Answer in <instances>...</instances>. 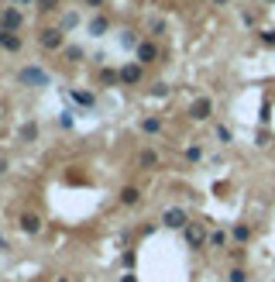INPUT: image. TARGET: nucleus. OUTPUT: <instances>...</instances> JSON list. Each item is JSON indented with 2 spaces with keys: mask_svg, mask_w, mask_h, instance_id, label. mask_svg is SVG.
I'll list each match as a JSON object with an SVG mask.
<instances>
[{
  "mask_svg": "<svg viewBox=\"0 0 275 282\" xmlns=\"http://www.w3.org/2000/svg\"><path fill=\"white\" fill-rule=\"evenodd\" d=\"M210 237L203 231V224H186V241L193 244V248H203V241Z\"/></svg>",
  "mask_w": 275,
  "mask_h": 282,
  "instance_id": "obj_10",
  "label": "nucleus"
},
{
  "mask_svg": "<svg viewBox=\"0 0 275 282\" xmlns=\"http://www.w3.org/2000/svg\"><path fill=\"white\" fill-rule=\"evenodd\" d=\"M121 282H138V276H135V272H124V276H121Z\"/></svg>",
  "mask_w": 275,
  "mask_h": 282,
  "instance_id": "obj_29",
  "label": "nucleus"
},
{
  "mask_svg": "<svg viewBox=\"0 0 275 282\" xmlns=\"http://www.w3.org/2000/svg\"><path fill=\"white\" fill-rule=\"evenodd\" d=\"M0 48H3V52H17V48H21V35H17V31H7V35L0 38Z\"/></svg>",
  "mask_w": 275,
  "mask_h": 282,
  "instance_id": "obj_12",
  "label": "nucleus"
},
{
  "mask_svg": "<svg viewBox=\"0 0 275 282\" xmlns=\"http://www.w3.org/2000/svg\"><path fill=\"white\" fill-rule=\"evenodd\" d=\"M35 3H38V10H42V14H52V10H59V7H62V0H35Z\"/></svg>",
  "mask_w": 275,
  "mask_h": 282,
  "instance_id": "obj_19",
  "label": "nucleus"
},
{
  "mask_svg": "<svg viewBox=\"0 0 275 282\" xmlns=\"http://www.w3.org/2000/svg\"><path fill=\"white\" fill-rule=\"evenodd\" d=\"M227 282H248V272H244V269H230Z\"/></svg>",
  "mask_w": 275,
  "mask_h": 282,
  "instance_id": "obj_22",
  "label": "nucleus"
},
{
  "mask_svg": "<svg viewBox=\"0 0 275 282\" xmlns=\"http://www.w3.org/2000/svg\"><path fill=\"white\" fill-rule=\"evenodd\" d=\"M38 45H42L45 52H59V48L66 45V28H59V24H52V28H42V35H38Z\"/></svg>",
  "mask_w": 275,
  "mask_h": 282,
  "instance_id": "obj_1",
  "label": "nucleus"
},
{
  "mask_svg": "<svg viewBox=\"0 0 275 282\" xmlns=\"http://www.w3.org/2000/svg\"><path fill=\"white\" fill-rule=\"evenodd\" d=\"M17 227H21V234H31V237H35V234H38V231H42V217H38V213H21V217H17Z\"/></svg>",
  "mask_w": 275,
  "mask_h": 282,
  "instance_id": "obj_7",
  "label": "nucleus"
},
{
  "mask_svg": "<svg viewBox=\"0 0 275 282\" xmlns=\"http://www.w3.org/2000/svg\"><path fill=\"white\" fill-rule=\"evenodd\" d=\"M144 79V66L141 62H124L121 66V86H138Z\"/></svg>",
  "mask_w": 275,
  "mask_h": 282,
  "instance_id": "obj_4",
  "label": "nucleus"
},
{
  "mask_svg": "<svg viewBox=\"0 0 275 282\" xmlns=\"http://www.w3.org/2000/svg\"><path fill=\"white\" fill-rule=\"evenodd\" d=\"M138 200H141V189H135V186H124V189H121V203H124V207H135Z\"/></svg>",
  "mask_w": 275,
  "mask_h": 282,
  "instance_id": "obj_14",
  "label": "nucleus"
},
{
  "mask_svg": "<svg viewBox=\"0 0 275 282\" xmlns=\"http://www.w3.org/2000/svg\"><path fill=\"white\" fill-rule=\"evenodd\" d=\"M7 248H10V244H7V237L0 234V251H7Z\"/></svg>",
  "mask_w": 275,
  "mask_h": 282,
  "instance_id": "obj_30",
  "label": "nucleus"
},
{
  "mask_svg": "<svg viewBox=\"0 0 275 282\" xmlns=\"http://www.w3.org/2000/svg\"><path fill=\"white\" fill-rule=\"evenodd\" d=\"M141 131H144V135H158V131H162V117H144V121H141Z\"/></svg>",
  "mask_w": 275,
  "mask_h": 282,
  "instance_id": "obj_17",
  "label": "nucleus"
},
{
  "mask_svg": "<svg viewBox=\"0 0 275 282\" xmlns=\"http://www.w3.org/2000/svg\"><path fill=\"white\" fill-rule=\"evenodd\" d=\"M83 3H86L90 10H100V7H103V0H83Z\"/></svg>",
  "mask_w": 275,
  "mask_h": 282,
  "instance_id": "obj_28",
  "label": "nucleus"
},
{
  "mask_svg": "<svg viewBox=\"0 0 275 282\" xmlns=\"http://www.w3.org/2000/svg\"><path fill=\"white\" fill-rule=\"evenodd\" d=\"M186 158H189V162H200V158H203V148H200V144L186 148Z\"/></svg>",
  "mask_w": 275,
  "mask_h": 282,
  "instance_id": "obj_23",
  "label": "nucleus"
},
{
  "mask_svg": "<svg viewBox=\"0 0 275 282\" xmlns=\"http://www.w3.org/2000/svg\"><path fill=\"white\" fill-rule=\"evenodd\" d=\"M14 3H31V0H14Z\"/></svg>",
  "mask_w": 275,
  "mask_h": 282,
  "instance_id": "obj_33",
  "label": "nucleus"
},
{
  "mask_svg": "<svg viewBox=\"0 0 275 282\" xmlns=\"http://www.w3.org/2000/svg\"><path fill=\"white\" fill-rule=\"evenodd\" d=\"M230 258H234V262H241V258H244V248H241V244H237V248H230Z\"/></svg>",
  "mask_w": 275,
  "mask_h": 282,
  "instance_id": "obj_27",
  "label": "nucleus"
},
{
  "mask_svg": "<svg viewBox=\"0 0 275 282\" xmlns=\"http://www.w3.org/2000/svg\"><path fill=\"white\" fill-rule=\"evenodd\" d=\"M217 141H220V144H230V141H234V135H230L227 124H217Z\"/></svg>",
  "mask_w": 275,
  "mask_h": 282,
  "instance_id": "obj_20",
  "label": "nucleus"
},
{
  "mask_svg": "<svg viewBox=\"0 0 275 282\" xmlns=\"http://www.w3.org/2000/svg\"><path fill=\"white\" fill-rule=\"evenodd\" d=\"M262 42H265V45H275V31L272 28H262Z\"/></svg>",
  "mask_w": 275,
  "mask_h": 282,
  "instance_id": "obj_25",
  "label": "nucleus"
},
{
  "mask_svg": "<svg viewBox=\"0 0 275 282\" xmlns=\"http://www.w3.org/2000/svg\"><path fill=\"white\" fill-rule=\"evenodd\" d=\"M69 100H72L76 107H86V110H93V107H96V96H93L90 90H79V86H76V90H69Z\"/></svg>",
  "mask_w": 275,
  "mask_h": 282,
  "instance_id": "obj_9",
  "label": "nucleus"
},
{
  "mask_svg": "<svg viewBox=\"0 0 275 282\" xmlns=\"http://www.w3.org/2000/svg\"><path fill=\"white\" fill-rule=\"evenodd\" d=\"M72 3H83V0H72Z\"/></svg>",
  "mask_w": 275,
  "mask_h": 282,
  "instance_id": "obj_34",
  "label": "nucleus"
},
{
  "mask_svg": "<svg viewBox=\"0 0 275 282\" xmlns=\"http://www.w3.org/2000/svg\"><path fill=\"white\" fill-rule=\"evenodd\" d=\"M210 114H213V100L210 96H196L189 103V117L193 121H210Z\"/></svg>",
  "mask_w": 275,
  "mask_h": 282,
  "instance_id": "obj_5",
  "label": "nucleus"
},
{
  "mask_svg": "<svg viewBox=\"0 0 275 282\" xmlns=\"http://www.w3.org/2000/svg\"><path fill=\"white\" fill-rule=\"evenodd\" d=\"M66 59H69V62H83L86 55H83V48H76V45H72V48H66Z\"/></svg>",
  "mask_w": 275,
  "mask_h": 282,
  "instance_id": "obj_21",
  "label": "nucleus"
},
{
  "mask_svg": "<svg viewBox=\"0 0 275 282\" xmlns=\"http://www.w3.org/2000/svg\"><path fill=\"white\" fill-rule=\"evenodd\" d=\"M21 83H28V86H48V72L38 69V66H24L21 69Z\"/></svg>",
  "mask_w": 275,
  "mask_h": 282,
  "instance_id": "obj_6",
  "label": "nucleus"
},
{
  "mask_svg": "<svg viewBox=\"0 0 275 282\" xmlns=\"http://www.w3.org/2000/svg\"><path fill=\"white\" fill-rule=\"evenodd\" d=\"M206 244H210V248H217V251H224V248H227V231H210Z\"/></svg>",
  "mask_w": 275,
  "mask_h": 282,
  "instance_id": "obj_13",
  "label": "nucleus"
},
{
  "mask_svg": "<svg viewBox=\"0 0 275 282\" xmlns=\"http://www.w3.org/2000/svg\"><path fill=\"white\" fill-rule=\"evenodd\" d=\"M203 3H210V0H203Z\"/></svg>",
  "mask_w": 275,
  "mask_h": 282,
  "instance_id": "obj_36",
  "label": "nucleus"
},
{
  "mask_svg": "<svg viewBox=\"0 0 275 282\" xmlns=\"http://www.w3.org/2000/svg\"><path fill=\"white\" fill-rule=\"evenodd\" d=\"M162 224L169 227V231H186V224H189V217L183 207H169V210L162 213Z\"/></svg>",
  "mask_w": 275,
  "mask_h": 282,
  "instance_id": "obj_2",
  "label": "nucleus"
},
{
  "mask_svg": "<svg viewBox=\"0 0 275 282\" xmlns=\"http://www.w3.org/2000/svg\"><path fill=\"white\" fill-rule=\"evenodd\" d=\"M248 237H251V227H248V224H234V241H237V244H244Z\"/></svg>",
  "mask_w": 275,
  "mask_h": 282,
  "instance_id": "obj_18",
  "label": "nucleus"
},
{
  "mask_svg": "<svg viewBox=\"0 0 275 282\" xmlns=\"http://www.w3.org/2000/svg\"><path fill=\"white\" fill-rule=\"evenodd\" d=\"M100 83L103 86H121V69H100Z\"/></svg>",
  "mask_w": 275,
  "mask_h": 282,
  "instance_id": "obj_15",
  "label": "nucleus"
},
{
  "mask_svg": "<svg viewBox=\"0 0 275 282\" xmlns=\"http://www.w3.org/2000/svg\"><path fill=\"white\" fill-rule=\"evenodd\" d=\"M3 172H7V158H0V176H3Z\"/></svg>",
  "mask_w": 275,
  "mask_h": 282,
  "instance_id": "obj_31",
  "label": "nucleus"
},
{
  "mask_svg": "<svg viewBox=\"0 0 275 282\" xmlns=\"http://www.w3.org/2000/svg\"><path fill=\"white\" fill-rule=\"evenodd\" d=\"M241 21H244V28H255V24H258V14H251V10H244V17H241Z\"/></svg>",
  "mask_w": 275,
  "mask_h": 282,
  "instance_id": "obj_24",
  "label": "nucleus"
},
{
  "mask_svg": "<svg viewBox=\"0 0 275 282\" xmlns=\"http://www.w3.org/2000/svg\"><path fill=\"white\" fill-rule=\"evenodd\" d=\"M138 165H141V169H155V165H158V155L144 148V151H138Z\"/></svg>",
  "mask_w": 275,
  "mask_h": 282,
  "instance_id": "obj_16",
  "label": "nucleus"
},
{
  "mask_svg": "<svg viewBox=\"0 0 275 282\" xmlns=\"http://www.w3.org/2000/svg\"><path fill=\"white\" fill-rule=\"evenodd\" d=\"M135 62H141V66H151V62H158V45L155 42H138V48H135Z\"/></svg>",
  "mask_w": 275,
  "mask_h": 282,
  "instance_id": "obj_3",
  "label": "nucleus"
},
{
  "mask_svg": "<svg viewBox=\"0 0 275 282\" xmlns=\"http://www.w3.org/2000/svg\"><path fill=\"white\" fill-rule=\"evenodd\" d=\"M59 282H69V279H59Z\"/></svg>",
  "mask_w": 275,
  "mask_h": 282,
  "instance_id": "obj_35",
  "label": "nucleus"
},
{
  "mask_svg": "<svg viewBox=\"0 0 275 282\" xmlns=\"http://www.w3.org/2000/svg\"><path fill=\"white\" fill-rule=\"evenodd\" d=\"M86 31H90L93 38H103V35L110 31V17H103V14H96V17H93V21L86 24Z\"/></svg>",
  "mask_w": 275,
  "mask_h": 282,
  "instance_id": "obj_11",
  "label": "nucleus"
},
{
  "mask_svg": "<svg viewBox=\"0 0 275 282\" xmlns=\"http://www.w3.org/2000/svg\"><path fill=\"white\" fill-rule=\"evenodd\" d=\"M151 35H155V38H158V35H165V24H162V21H155V24H151Z\"/></svg>",
  "mask_w": 275,
  "mask_h": 282,
  "instance_id": "obj_26",
  "label": "nucleus"
},
{
  "mask_svg": "<svg viewBox=\"0 0 275 282\" xmlns=\"http://www.w3.org/2000/svg\"><path fill=\"white\" fill-rule=\"evenodd\" d=\"M0 24H3L7 31H17V28L24 24V17H21L17 7H3V10H0Z\"/></svg>",
  "mask_w": 275,
  "mask_h": 282,
  "instance_id": "obj_8",
  "label": "nucleus"
},
{
  "mask_svg": "<svg viewBox=\"0 0 275 282\" xmlns=\"http://www.w3.org/2000/svg\"><path fill=\"white\" fill-rule=\"evenodd\" d=\"M213 3H230V0H213Z\"/></svg>",
  "mask_w": 275,
  "mask_h": 282,
  "instance_id": "obj_32",
  "label": "nucleus"
}]
</instances>
